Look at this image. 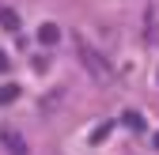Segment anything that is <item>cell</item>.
<instances>
[{"label": "cell", "instance_id": "6da1fadb", "mask_svg": "<svg viewBox=\"0 0 159 155\" xmlns=\"http://www.w3.org/2000/svg\"><path fill=\"white\" fill-rule=\"evenodd\" d=\"M0 140H4V144L11 148V155H27V144H23V140H19V136H15V132H11V129H4V132H0Z\"/></svg>", "mask_w": 159, "mask_h": 155}, {"label": "cell", "instance_id": "7a4b0ae2", "mask_svg": "<svg viewBox=\"0 0 159 155\" xmlns=\"http://www.w3.org/2000/svg\"><path fill=\"white\" fill-rule=\"evenodd\" d=\"M38 38H42V42H46V46H53V42H57V38H61V30H57L53 23H42V30H38Z\"/></svg>", "mask_w": 159, "mask_h": 155}, {"label": "cell", "instance_id": "3957f363", "mask_svg": "<svg viewBox=\"0 0 159 155\" xmlns=\"http://www.w3.org/2000/svg\"><path fill=\"white\" fill-rule=\"evenodd\" d=\"M0 23H4L8 30H19V19H15V11H11V8H0Z\"/></svg>", "mask_w": 159, "mask_h": 155}, {"label": "cell", "instance_id": "277c9868", "mask_svg": "<svg viewBox=\"0 0 159 155\" xmlns=\"http://www.w3.org/2000/svg\"><path fill=\"white\" fill-rule=\"evenodd\" d=\"M15 95H19V87L15 83H4V87H0V102H11Z\"/></svg>", "mask_w": 159, "mask_h": 155}, {"label": "cell", "instance_id": "5b68a950", "mask_svg": "<svg viewBox=\"0 0 159 155\" xmlns=\"http://www.w3.org/2000/svg\"><path fill=\"white\" fill-rule=\"evenodd\" d=\"M0 72H8V57L4 53H0Z\"/></svg>", "mask_w": 159, "mask_h": 155}, {"label": "cell", "instance_id": "8992f818", "mask_svg": "<svg viewBox=\"0 0 159 155\" xmlns=\"http://www.w3.org/2000/svg\"><path fill=\"white\" fill-rule=\"evenodd\" d=\"M155 148H159V132H155Z\"/></svg>", "mask_w": 159, "mask_h": 155}]
</instances>
